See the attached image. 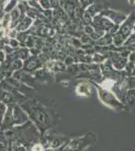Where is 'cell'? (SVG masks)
Returning <instances> with one entry per match:
<instances>
[{
	"label": "cell",
	"mask_w": 135,
	"mask_h": 151,
	"mask_svg": "<svg viewBox=\"0 0 135 151\" xmlns=\"http://www.w3.org/2000/svg\"><path fill=\"white\" fill-rule=\"evenodd\" d=\"M0 102L4 103L7 107L8 106H14L17 104V100L14 94L10 93V92H7L5 90L1 89L0 88Z\"/></svg>",
	"instance_id": "obj_7"
},
{
	"label": "cell",
	"mask_w": 135,
	"mask_h": 151,
	"mask_svg": "<svg viewBox=\"0 0 135 151\" xmlns=\"http://www.w3.org/2000/svg\"><path fill=\"white\" fill-rule=\"evenodd\" d=\"M9 145V141L4 137V135H2L0 137V151H7Z\"/></svg>",
	"instance_id": "obj_9"
},
{
	"label": "cell",
	"mask_w": 135,
	"mask_h": 151,
	"mask_svg": "<svg viewBox=\"0 0 135 151\" xmlns=\"http://www.w3.org/2000/svg\"><path fill=\"white\" fill-rule=\"evenodd\" d=\"M18 105H20L21 108L26 112L29 120L40 130L41 135L45 131L50 130L48 126H50V122L51 120V116L48 112H46V110H45L43 107L35 103H32V102H29L28 100H25Z\"/></svg>",
	"instance_id": "obj_1"
},
{
	"label": "cell",
	"mask_w": 135,
	"mask_h": 151,
	"mask_svg": "<svg viewBox=\"0 0 135 151\" xmlns=\"http://www.w3.org/2000/svg\"><path fill=\"white\" fill-rule=\"evenodd\" d=\"M28 149L30 151H45V146H43V143L40 142H36V143H33V144H31L30 146H28Z\"/></svg>",
	"instance_id": "obj_8"
},
{
	"label": "cell",
	"mask_w": 135,
	"mask_h": 151,
	"mask_svg": "<svg viewBox=\"0 0 135 151\" xmlns=\"http://www.w3.org/2000/svg\"><path fill=\"white\" fill-rule=\"evenodd\" d=\"M12 112H13V126H21L23 124L27 123L29 120L28 115L26 114V112L21 108L20 105L15 104L14 106H12Z\"/></svg>",
	"instance_id": "obj_5"
},
{
	"label": "cell",
	"mask_w": 135,
	"mask_h": 151,
	"mask_svg": "<svg viewBox=\"0 0 135 151\" xmlns=\"http://www.w3.org/2000/svg\"><path fill=\"white\" fill-rule=\"evenodd\" d=\"M128 1H129V3H131V4L135 3V0H128Z\"/></svg>",
	"instance_id": "obj_12"
},
{
	"label": "cell",
	"mask_w": 135,
	"mask_h": 151,
	"mask_svg": "<svg viewBox=\"0 0 135 151\" xmlns=\"http://www.w3.org/2000/svg\"><path fill=\"white\" fill-rule=\"evenodd\" d=\"M69 140L70 139L66 136L56 133H51L50 130H48L41 135L40 142L43 144L45 148H51V149L56 150L65 145Z\"/></svg>",
	"instance_id": "obj_4"
},
{
	"label": "cell",
	"mask_w": 135,
	"mask_h": 151,
	"mask_svg": "<svg viewBox=\"0 0 135 151\" xmlns=\"http://www.w3.org/2000/svg\"><path fill=\"white\" fill-rule=\"evenodd\" d=\"M0 133H1V126H0Z\"/></svg>",
	"instance_id": "obj_13"
},
{
	"label": "cell",
	"mask_w": 135,
	"mask_h": 151,
	"mask_svg": "<svg viewBox=\"0 0 135 151\" xmlns=\"http://www.w3.org/2000/svg\"><path fill=\"white\" fill-rule=\"evenodd\" d=\"M92 85L96 89L98 99H99V101L101 102L104 106H106L109 109L114 110V111L126 110V106L120 101L118 99V97L113 93L112 91L104 89V88H102L99 84H97V83H92Z\"/></svg>",
	"instance_id": "obj_2"
},
{
	"label": "cell",
	"mask_w": 135,
	"mask_h": 151,
	"mask_svg": "<svg viewBox=\"0 0 135 151\" xmlns=\"http://www.w3.org/2000/svg\"><path fill=\"white\" fill-rule=\"evenodd\" d=\"M6 110H7V106L4 103L0 102V126H1V124H2V121H3Z\"/></svg>",
	"instance_id": "obj_10"
},
{
	"label": "cell",
	"mask_w": 135,
	"mask_h": 151,
	"mask_svg": "<svg viewBox=\"0 0 135 151\" xmlns=\"http://www.w3.org/2000/svg\"><path fill=\"white\" fill-rule=\"evenodd\" d=\"M5 53H4L3 50H0V63H3L5 60Z\"/></svg>",
	"instance_id": "obj_11"
},
{
	"label": "cell",
	"mask_w": 135,
	"mask_h": 151,
	"mask_svg": "<svg viewBox=\"0 0 135 151\" xmlns=\"http://www.w3.org/2000/svg\"><path fill=\"white\" fill-rule=\"evenodd\" d=\"M92 91H93V85L92 83L84 81L81 82L76 86L75 92L77 94V96L83 97V98H90L92 96Z\"/></svg>",
	"instance_id": "obj_6"
},
{
	"label": "cell",
	"mask_w": 135,
	"mask_h": 151,
	"mask_svg": "<svg viewBox=\"0 0 135 151\" xmlns=\"http://www.w3.org/2000/svg\"><path fill=\"white\" fill-rule=\"evenodd\" d=\"M97 141L95 133L89 132L83 136L70 139L65 145L56 149V151H86Z\"/></svg>",
	"instance_id": "obj_3"
}]
</instances>
